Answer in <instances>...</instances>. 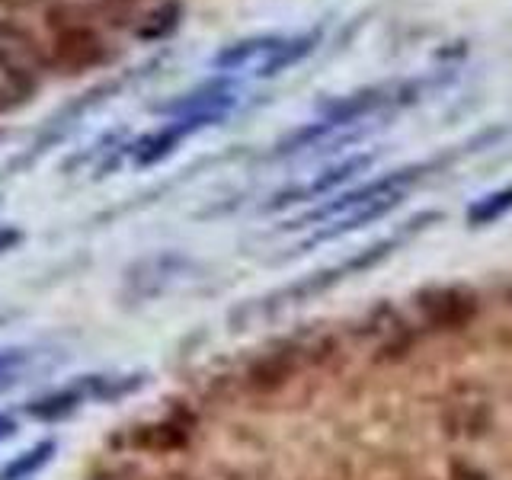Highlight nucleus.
Listing matches in <instances>:
<instances>
[{
  "label": "nucleus",
  "mask_w": 512,
  "mask_h": 480,
  "mask_svg": "<svg viewBox=\"0 0 512 480\" xmlns=\"http://www.w3.org/2000/svg\"><path fill=\"white\" fill-rule=\"evenodd\" d=\"M432 170V164H413V167H400V170H391L378 176V180L365 183L359 189H349L343 192L340 199H333L327 205L314 208V212H308L304 218H298L292 228H301V224H320V221H330V218H340L346 212H352V208H359L365 202H375V199H384V196H394V192H407V186H413L416 180H423V176Z\"/></svg>",
  "instance_id": "1"
},
{
  "label": "nucleus",
  "mask_w": 512,
  "mask_h": 480,
  "mask_svg": "<svg viewBox=\"0 0 512 480\" xmlns=\"http://www.w3.org/2000/svg\"><path fill=\"white\" fill-rule=\"evenodd\" d=\"M416 308L432 330H461L477 317V298L461 285H442L416 295Z\"/></svg>",
  "instance_id": "2"
},
{
  "label": "nucleus",
  "mask_w": 512,
  "mask_h": 480,
  "mask_svg": "<svg viewBox=\"0 0 512 480\" xmlns=\"http://www.w3.org/2000/svg\"><path fill=\"white\" fill-rule=\"evenodd\" d=\"M304 359L301 346H276L266 356H256L244 375H240V388H244L250 397H269V394H279L288 381L298 375V365Z\"/></svg>",
  "instance_id": "3"
},
{
  "label": "nucleus",
  "mask_w": 512,
  "mask_h": 480,
  "mask_svg": "<svg viewBox=\"0 0 512 480\" xmlns=\"http://www.w3.org/2000/svg\"><path fill=\"white\" fill-rule=\"evenodd\" d=\"M397 90L394 87H365L359 93L340 96V100H333V103L324 106V116H320V122H324L330 132H336V128L352 125V122H359L365 116H372V112H378L381 106H388Z\"/></svg>",
  "instance_id": "4"
},
{
  "label": "nucleus",
  "mask_w": 512,
  "mask_h": 480,
  "mask_svg": "<svg viewBox=\"0 0 512 480\" xmlns=\"http://www.w3.org/2000/svg\"><path fill=\"white\" fill-rule=\"evenodd\" d=\"M372 160H375L372 154L349 157V160H343V164H336V167L324 170L314 183H308V186H295V189H288V192H279L276 202H269V208H282V205H292V202H308V199H317V196H327V192H333L336 186H343V183L352 180L356 173H362V170L372 167Z\"/></svg>",
  "instance_id": "5"
},
{
  "label": "nucleus",
  "mask_w": 512,
  "mask_h": 480,
  "mask_svg": "<svg viewBox=\"0 0 512 480\" xmlns=\"http://www.w3.org/2000/svg\"><path fill=\"white\" fill-rule=\"evenodd\" d=\"M0 68H4L13 87H26L39 74V55L23 32H4L0 36Z\"/></svg>",
  "instance_id": "6"
},
{
  "label": "nucleus",
  "mask_w": 512,
  "mask_h": 480,
  "mask_svg": "<svg viewBox=\"0 0 512 480\" xmlns=\"http://www.w3.org/2000/svg\"><path fill=\"white\" fill-rule=\"evenodd\" d=\"M87 400H90V394H87V378H84L80 384H74V388H58L52 394L32 397L26 404V416L36 423H58V420L74 416Z\"/></svg>",
  "instance_id": "7"
},
{
  "label": "nucleus",
  "mask_w": 512,
  "mask_h": 480,
  "mask_svg": "<svg viewBox=\"0 0 512 480\" xmlns=\"http://www.w3.org/2000/svg\"><path fill=\"white\" fill-rule=\"evenodd\" d=\"M103 45L96 39V32L84 26H64L55 39V55L64 68H87V64L100 61Z\"/></svg>",
  "instance_id": "8"
},
{
  "label": "nucleus",
  "mask_w": 512,
  "mask_h": 480,
  "mask_svg": "<svg viewBox=\"0 0 512 480\" xmlns=\"http://www.w3.org/2000/svg\"><path fill=\"white\" fill-rule=\"evenodd\" d=\"M317 42H320V29H311V32H304V36H295V39H282L276 45V52H272L260 64V68H256V74H260V77H276V74H282L285 68H292V64L301 61L304 55H311Z\"/></svg>",
  "instance_id": "9"
},
{
  "label": "nucleus",
  "mask_w": 512,
  "mask_h": 480,
  "mask_svg": "<svg viewBox=\"0 0 512 480\" xmlns=\"http://www.w3.org/2000/svg\"><path fill=\"white\" fill-rule=\"evenodd\" d=\"M282 42V36H253V39H244V42H234L228 48H221V52L212 58V64L218 71H234V68H244L247 61L260 58V55H272L276 52V45Z\"/></svg>",
  "instance_id": "10"
},
{
  "label": "nucleus",
  "mask_w": 512,
  "mask_h": 480,
  "mask_svg": "<svg viewBox=\"0 0 512 480\" xmlns=\"http://www.w3.org/2000/svg\"><path fill=\"white\" fill-rule=\"evenodd\" d=\"M55 448H58L55 439H42V442H36L32 448H26L23 455H16L13 461H7L4 468H0V480H26V477H32L36 471H42L48 461H52Z\"/></svg>",
  "instance_id": "11"
},
{
  "label": "nucleus",
  "mask_w": 512,
  "mask_h": 480,
  "mask_svg": "<svg viewBox=\"0 0 512 480\" xmlns=\"http://www.w3.org/2000/svg\"><path fill=\"white\" fill-rule=\"evenodd\" d=\"M509 212H512V183L490 192V196H484V199H477L468 208V224L471 228H490V224H496Z\"/></svg>",
  "instance_id": "12"
},
{
  "label": "nucleus",
  "mask_w": 512,
  "mask_h": 480,
  "mask_svg": "<svg viewBox=\"0 0 512 480\" xmlns=\"http://www.w3.org/2000/svg\"><path fill=\"white\" fill-rule=\"evenodd\" d=\"M176 16H180V4L157 7L148 20H144V26L138 29V39H164L167 32L176 26Z\"/></svg>",
  "instance_id": "13"
},
{
  "label": "nucleus",
  "mask_w": 512,
  "mask_h": 480,
  "mask_svg": "<svg viewBox=\"0 0 512 480\" xmlns=\"http://www.w3.org/2000/svg\"><path fill=\"white\" fill-rule=\"evenodd\" d=\"M26 359H29L26 349H0V384H7Z\"/></svg>",
  "instance_id": "14"
},
{
  "label": "nucleus",
  "mask_w": 512,
  "mask_h": 480,
  "mask_svg": "<svg viewBox=\"0 0 512 480\" xmlns=\"http://www.w3.org/2000/svg\"><path fill=\"white\" fill-rule=\"evenodd\" d=\"M16 244H20V231H16V228H0V253L13 250Z\"/></svg>",
  "instance_id": "15"
},
{
  "label": "nucleus",
  "mask_w": 512,
  "mask_h": 480,
  "mask_svg": "<svg viewBox=\"0 0 512 480\" xmlns=\"http://www.w3.org/2000/svg\"><path fill=\"white\" fill-rule=\"evenodd\" d=\"M13 432H16V420H13V416H7V413H0V442L10 439Z\"/></svg>",
  "instance_id": "16"
},
{
  "label": "nucleus",
  "mask_w": 512,
  "mask_h": 480,
  "mask_svg": "<svg viewBox=\"0 0 512 480\" xmlns=\"http://www.w3.org/2000/svg\"><path fill=\"white\" fill-rule=\"evenodd\" d=\"M0 324H4V317H0Z\"/></svg>",
  "instance_id": "17"
}]
</instances>
